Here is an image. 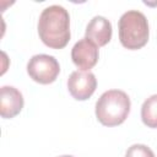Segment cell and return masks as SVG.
<instances>
[{
    "mask_svg": "<svg viewBox=\"0 0 157 157\" xmlns=\"http://www.w3.org/2000/svg\"><path fill=\"white\" fill-rule=\"evenodd\" d=\"M40 40L52 49H63L70 40V16L60 5L45 7L38 20Z\"/></svg>",
    "mask_w": 157,
    "mask_h": 157,
    "instance_id": "1",
    "label": "cell"
},
{
    "mask_svg": "<svg viewBox=\"0 0 157 157\" xmlns=\"http://www.w3.org/2000/svg\"><path fill=\"white\" fill-rule=\"evenodd\" d=\"M130 105V98L124 91L109 90L96 102V117L104 126H117L128 118Z\"/></svg>",
    "mask_w": 157,
    "mask_h": 157,
    "instance_id": "2",
    "label": "cell"
},
{
    "mask_svg": "<svg viewBox=\"0 0 157 157\" xmlns=\"http://www.w3.org/2000/svg\"><path fill=\"white\" fill-rule=\"evenodd\" d=\"M119 40L130 50L141 49L148 40V22L146 16L137 10H129L119 18Z\"/></svg>",
    "mask_w": 157,
    "mask_h": 157,
    "instance_id": "3",
    "label": "cell"
},
{
    "mask_svg": "<svg viewBox=\"0 0 157 157\" xmlns=\"http://www.w3.org/2000/svg\"><path fill=\"white\" fill-rule=\"evenodd\" d=\"M27 72L33 81L40 85H49L56 80L60 72V65L53 55L37 54L28 60Z\"/></svg>",
    "mask_w": 157,
    "mask_h": 157,
    "instance_id": "4",
    "label": "cell"
},
{
    "mask_svg": "<svg viewBox=\"0 0 157 157\" xmlns=\"http://www.w3.org/2000/svg\"><path fill=\"white\" fill-rule=\"evenodd\" d=\"M97 78L91 71H74L67 78V90L77 101L88 99L96 91Z\"/></svg>",
    "mask_w": 157,
    "mask_h": 157,
    "instance_id": "5",
    "label": "cell"
},
{
    "mask_svg": "<svg viewBox=\"0 0 157 157\" xmlns=\"http://www.w3.org/2000/svg\"><path fill=\"white\" fill-rule=\"evenodd\" d=\"M98 47L86 37L75 43L71 49L72 63L81 71H90L98 61Z\"/></svg>",
    "mask_w": 157,
    "mask_h": 157,
    "instance_id": "6",
    "label": "cell"
},
{
    "mask_svg": "<svg viewBox=\"0 0 157 157\" xmlns=\"http://www.w3.org/2000/svg\"><path fill=\"white\" fill-rule=\"evenodd\" d=\"M22 93L12 86H2L0 90V114L4 119L16 117L23 108Z\"/></svg>",
    "mask_w": 157,
    "mask_h": 157,
    "instance_id": "7",
    "label": "cell"
},
{
    "mask_svg": "<svg viewBox=\"0 0 157 157\" xmlns=\"http://www.w3.org/2000/svg\"><path fill=\"white\" fill-rule=\"evenodd\" d=\"M85 37L97 47H103L112 39V23L103 16H94L86 27Z\"/></svg>",
    "mask_w": 157,
    "mask_h": 157,
    "instance_id": "8",
    "label": "cell"
},
{
    "mask_svg": "<svg viewBox=\"0 0 157 157\" xmlns=\"http://www.w3.org/2000/svg\"><path fill=\"white\" fill-rule=\"evenodd\" d=\"M141 119L146 126L157 129V94H152L142 103Z\"/></svg>",
    "mask_w": 157,
    "mask_h": 157,
    "instance_id": "9",
    "label": "cell"
},
{
    "mask_svg": "<svg viewBox=\"0 0 157 157\" xmlns=\"http://www.w3.org/2000/svg\"><path fill=\"white\" fill-rule=\"evenodd\" d=\"M125 157H155V153L146 145L135 144L128 148Z\"/></svg>",
    "mask_w": 157,
    "mask_h": 157,
    "instance_id": "10",
    "label": "cell"
},
{
    "mask_svg": "<svg viewBox=\"0 0 157 157\" xmlns=\"http://www.w3.org/2000/svg\"><path fill=\"white\" fill-rule=\"evenodd\" d=\"M59 157H74V156H70V155H64V156H59Z\"/></svg>",
    "mask_w": 157,
    "mask_h": 157,
    "instance_id": "11",
    "label": "cell"
}]
</instances>
